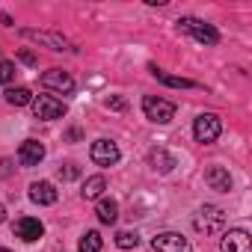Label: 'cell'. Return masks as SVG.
<instances>
[{"mask_svg":"<svg viewBox=\"0 0 252 252\" xmlns=\"http://www.w3.org/2000/svg\"><path fill=\"white\" fill-rule=\"evenodd\" d=\"M222 225H225V214H222V208H217V205H205V208H199V214L193 217V228H196L199 234H217Z\"/></svg>","mask_w":252,"mask_h":252,"instance_id":"cell-1","label":"cell"},{"mask_svg":"<svg viewBox=\"0 0 252 252\" xmlns=\"http://www.w3.org/2000/svg\"><path fill=\"white\" fill-rule=\"evenodd\" d=\"M30 107H33V116L36 119H42V122H54V119H63L65 116V104L60 101V98H54V95H36L33 101H30Z\"/></svg>","mask_w":252,"mask_h":252,"instance_id":"cell-2","label":"cell"},{"mask_svg":"<svg viewBox=\"0 0 252 252\" xmlns=\"http://www.w3.org/2000/svg\"><path fill=\"white\" fill-rule=\"evenodd\" d=\"M178 30L181 33H190L196 42H202V45H217L220 42V33H217V27H211V24H205V21H199V18H178Z\"/></svg>","mask_w":252,"mask_h":252,"instance_id":"cell-3","label":"cell"},{"mask_svg":"<svg viewBox=\"0 0 252 252\" xmlns=\"http://www.w3.org/2000/svg\"><path fill=\"white\" fill-rule=\"evenodd\" d=\"M143 113H146V119H152L158 125H166L175 116V104L172 101H163V98H155V95H146L143 98Z\"/></svg>","mask_w":252,"mask_h":252,"instance_id":"cell-4","label":"cell"},{"mask_svg":"<svg viewBox=\"0 0 252 252\" xmlns=\"http://www.w3.org/2000/svg\"><path fill=\"white\" fill-rule=\"evenodd\" d=\"M220 131H222V125H220V116H214V113H202L196 122H193V137H196V143H214L217 137H220Z\"/></svg>","mask_w":252,"mask_h":252,"instance_id":"cell-5","label":"cell"},{"mask_svg":"<svg viewBox=\"0 0 252 252\" xmlns=\"http://www.w3.org/2000/svg\"><path fill=\"white\" fill-rule=\"evenodd\" d=\"M152 246H155L158 252H190V240H187L184 234H178V231H163V234H158V237L152 240Z\"/></svg>","mask_w":252,"mask_h":252,"instance_id":"cell-6","label":"cell"},{"mask_svg":"<svg viewBox=\"0 0 252 252\" xmlns=\"http://www.w3.org/2000/svg\"><path fill=\"white\" fill-rule=\"evenodd\" d=\"M89 158H92V163H98V166H113V163L119 160V149H116V143H110V140H95L92 149H89Z\"/></svg>","mask_w":252,"mask_h":252,"instance_id":"cell-7","label":"cell"},{"mask_svg":"<svg viewBox=\"0 0 252 252\" xmlns=\"http://www.w3.org/2000/svg\"><path fill=\"white\" fill-rule=\"evenodd\" d=\"M12 234L21 237V240H27V243H36V240L45 234V225H42L39 220H33V217H21V220L12 225Z\"/></svg>","mask_w":252,"mask_h":252,"instance_id":"cell-8","label":"cell"},{"mask_svg":"<svg viewBox=\"0 0 252 252\" xmlns=\"http://www.w3.org/2000/svg\"><path fill=\"white\" fill-rule=\"evenodd\" d=\"M222 252H252V237L243 228H231L222 234Z\"/></svg>","mask_w":252,"mask_h":252,"instance_id":"cell-9","label":"cell"},{"mask_svg":"<svg viewBox=\"0 0 252 252\" xmlns=\"http://www.w3.org/2000/svg\"><path fill=\"white\" fill-rule=\"evenodd\" d=\"M42 86L57 89V92H74V77L63 68H51V71L42 74Z\"/></svg>","mask_w":252,"mask_h":252,"instance_id":"cell-10","label":"cell"},{"mask_svg":"<svg viewBox=\"0 0 252 252\" xmlns=\"http://www.w3.org/2000/svg\"><path fill=\"white\" fill-rule=\"evenodd\" d=\"M42 158H45V146L39 140H24L21 143V149H18V163L21 166H36Z\"/></svg>","mask_w":252,"mask_h":252,"instance_id":"cell-11","label":"cell"},{"mask_svg":"<svg viewBox=\"0 0 252 252\" xmlns=\"http://www.w3.org/2000/svg\"><path fill=\"white\" fill-rule=\"evenodd\" d=\"M21 36H24V39H33V42H42V45H48L51 51H65V48H68V42H65L63 36H57V33H45V30H21Z\"/></svg>","mask_w":252,"mask_h":252,"instance_id":"cell-12","label":"cell"},{"mask_svg":"<svg viewBox=\"0 0 252 252\" xmlns=\"http://www.w3.org/2000/svg\"><path fill=\"white\" fill-rule=\"evenodd\" d=\"M205 181H208L211 190H220V193H228L231 190V175L222 166H208L205 169Z\"/></svg>","mask_w":252,"mask_h":252,"instance_id":"cell-13","label":"cell"},{"mask_svg":"<svg viewBox=\"0 0 252 252\" xmlns=\"http://www.w3.org/2000/svg\"><path fill=\"white\" fill-rule=\"evenodd\" d=\"M30 199L36 205H54L57 202V187L51 181H33L30 184Z\"/></svg>","mask_w":252,"mask_h":252,"instance_id":"cell-14","label":"cell"},{"mask_svg":"<svg viewBox=\"0 0 252 252\" xmlns=\"http://www.w3.org/2000/svg\"><path fill=\"white\" fill-rule=\"evenodd\" d=\"M149 163H152V169H158V172H172L175 158H172L166 149H152V152H149Z\"/></svg>","mask_w":252,"mask_h":252,"instance_id":"cell-15","label":"cell"},{"mask_svg":"<svg viewBox=\"0 0 252 252\" xmlns=\"http://www.w3.org/2000/svg\"><path fill=\"white\" fill-rule=\"evenodd\" d=\"M95 214H98V220H101L104 225H113V222L119 220V205H116V199H101L98 208H95Z\"/></svg>","mask_w":252,"mask_h":252,"instance_id":"cell-16","label":"cell"},{"mask_svg":"<svg viewBox=\"0 0 252 252\" xmlns=\"http://www.w3.org/2000/svg\"><path fill=\"white\" fill-rule=\"evenodd\" d=\"M6 101H9L12 107H24V104L33 101V92H30L27 86H12V89H6Z\"/></svg>","mask_w":252,"mask_h":252,"instance_id":"cell-17","label":"cell"},{"mask_svg":"<svg viewBox=\"0 0 252 252\" xmlns=\"http://www.w3.org/2000/svg\"><path fill=\"white\" fill-rule=\"evenodd\" d=\"M104 187H107L104 175H92V178H86V181H83V199H98V196L104 193Z\"/></svg>","mask_w":252,"mask_h":252,"instance_id":"cell-18","label":"cell"},{"mask_svg":"<svg viewBox=\"0 0 252 252\" xmlns=\"http://www.w3.org/2000/svg\"><path fill=\"white\" fill-rule=\"evenodd\" d=\"M152 71L160 77V83H166V86H172V89H196V83H193V80H187V77H172V74H163V71H158L155 65H152Z\"/></svg>","mask_w":252,"mask_h":252,"instance_id":"cell-19","label":"cell"},{"mask_svg":"<svg viewBox=\"0 0 252 252\" xmlns=\"http://www.w3.org/2000/svg\"><path fill=\"white\" fill-rule=\"evenodd\" d=\"M101 246H104V240L98 231H86L80 237V252H101Z\"/></svg>","mask_w":252,"mask_h":252,"instance_id":"cell-20","label":"cell"},{"mask_svg":"<svg viewBox=\"0 0 252 252\" xmlns=\"http://www.w3.org/2000/svg\"><path fill=\"white\" fill-rule=\"evenodd\" d=\"M116 246L119 249H134V246H140V234L137 231H119L116 234Z\"/></svg>","mask_w":252,"mask_h":252,"instance_id":"cell-21","label":"cell"},{"mask_svg":"<svg viewBox=\"0 0 252 252\" xmlns=\"http://www.w3.org/2000/svg\"><path fill=\"white\" fill-rule=\"evenodd\" d=\"M15 77V63H6V60H0V86L9 83Z\"/></svg>","mask_w":252,"mask_h":252,"instance_id":"cell-22","label":"cell"},{"mask_svg":"<svg viewBox=\"0 0 252 252\" xmlns=\"http://www.w3.org/2000/svg\"><path fill=\"white\" fill-rule=\"evenodd\" d=\"M57 175H60V178H63V181H74V178H77V175H80V169H77V166H74V163H63V166H60V169H57Z\"/></svg>","mask_w":252,"mask_h":252,"instance_id":"cell-23","label":"cell"},{"mask_svg":"<svg viewBox=\"0 0 252 252\" xmlns=\"http://www.w3.org/2000/svg\"><path fill=\"white\" fill-rule=\"evenodd\" d=\"M107 107H113V110H125V107H128V101L119 98V95H113V98H107Z\"/></svg>","mask_w":252,"mask_h":252,"instance_id":"cell-24","label":"cell"},{"mask_svg":"<svg viewBox=\"0 0 252 252\" xmlns=\"http://www.w3.org/2000/svg\"><path fill=\"white\" fill-rule=\"evenodd\" d=\"M18 57H21V63H27V65H36V63H39V60H36V54H30V51H21Z\"/></svg>","mask_w":252,"mask_h":252,"instance_id":"cell-25","label":"cell"},{"mask_svg":"<svg viewBox=\"0 0 252 252\" xmlns=\"http://www.w3.org/2000/svg\"><path fill=\"white\" fill-rule=\"evenodd\" d=\"M3 220H6V208H3V205H0V222H3Z\"/></svg>","mask_w":252,"mask_h":252,"instance_id":"cell-26","label":"cell"},{"mask_svg":"<svg viewBox=\"0 0 252 252\" xmlns=\"http://www.w3.org/2000/svg\"><path fill=\"white\" fill-rule=\"evenodd\" d=\"M0 252H12V249H3V246H0Z\"/></svg>","mask_w":252,"mask_h":252,"instance_id":"cell-27","label":"cell"}]
</instances>
